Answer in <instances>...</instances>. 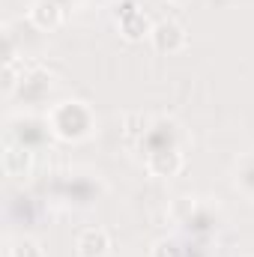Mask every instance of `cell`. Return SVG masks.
Wrapping results in <instances>:
<instances>
[{
	"instance_id": "obj_14",
	"label": "cell",
	"mask_w": 254,
	"mask_h": 257,
	"mask_svg": "<svg viewBox=\"0 0 254 257\" xmlns=\"http://www.w3.org/2000/svg\"><path fill=\"white\" fill-rule=\"evenodd\" d=\"M197 206H200V197H194V194H177V197L168 203V218H171L177 227H183L191 215H194Z\"/></svg>"
},
{
	"instance_id": "obj_17",
	"label": "cell",
	"mask_w": 254,
	"mask_h": 257,
	"mask_svg": "<svg viewBox=\"0 0 254 257\" xmlns=\"http://www.w3.org/2000/svg\"><path fill=\"white\" fill-rule=\"evenodd\" d=\"M24 60H6L3 63V93L6 96H15V90H18V84H21V78H24Z\"/></svg>"
},
{
	"instance_id": "obj_20",
	"label": "cell",
	"mask_w": 254,
	"mask_h": 257,
	"mask_svg": "<svg viewBox=\"0 0 254 257\" xmlns=\"http://www.w3.org/2000/svg\"><path fill=\"white\" fill-rule=\"evenodd\" d=\"M51 3H57V6H63V9H72V6H75V0H51Z\"/></svg>"
},
{
	"instance_id": "obj_15",
	"label": "cell",
	"mask_w": 254,
	"mask_h": 257,
	"mask_svg": "<svg viewBox=\"0 0 254 257\" xmlns=\"http://www.w3.org/2000/svg\"><path fill=\"white\" fill-rule=\"evenodd\" d=\"M6 254H9V257H45V248H42V242H39V239H33V236L21 233V236L9 239Z\"/></svg>"
},
{
	"instance_id": "obj_10",
	"label": "cell",
	"mask_w": 254,
	"mask_h": 257,
	"mask_svg": "<svg viewBox=\"0 0 254 257\" xmlns=\"http://www.w3.org/2000/svg\"><path fill=\"white\" fill-rule=\"evenodd\" d=\"M27 21H30V27L39 30V33H54V30L63 27L66 9L57 6V3H51V0H33L30 9H27Z\"/></svg>"
},
{
	"instance_id": "obj_16",
	"label": "cell",
	"mask_w": 254,
	"mask_h": 257,
	"mask_svg": "<svg viewBox=\"0 0 254 257\" xmlns=\"http://www.w3.org/2000/svg\"><path fill=\"white\" fill-rule=\"evenodd\" d=\"M150 117H144V111H129V114H123V135H126L129 141H141L144 135H147V128H150Z\"/></svg>"
},
{
	"instance_id": "obj_5",
	"label": "cell",
	"mask_w": 254,
	"mask_h": 257,
	"mask_svg": "<svg viewBox=\"0 0 254 257\" xmlns=\"http://www.w3.org/2000/svg\"><path fill=\"white\" fill-rule=\"evenodd\" d=\"M138 147L144 150V156L165 150V147H183L186 150V132L174 117H153V123L147 128V135L138 141Z\"/></svg>"
},
{
	"instance_id": "obj_18",
	"label": "cell",
	"mask_w": 254,
	"mask_h": 257,
	"mask_svg": "<svg viewBox=\"0 0 254 257\" xmlns=\"http://www.w3.org/2000/svg\"><path fill=\"white\" fill-rule=\"evenodd\" d=\"M150 257H189V251L183 248L180 239H174V236H162V239H156V242L150 245Z\"/></svg>"
},
{
	"instance_id": "obj_4",
	"label": "cell",
	"mask_w": 254,
	"mask_h": 257,
	"mask_svg": "<svg viewBox=\"0 0 254 257\" xmlns=\"http://www.w3.org/2000/svg\"><path fill=\"white\" fill-rule=\"evenodd\" d=\"M54 84L57 81H54L51 69H45V66H39V63H30L24 69V78H21L18 90H15V99L21 105H42L54 93Z\"/></svg>"
},
{
	"instance_id": "obj_7",
	"label": "cell",
	"mask_w": 254,
	"mask_h": 257,
	"mask_svg": "<svg viewBox=\"0 0 254 257\" xmlns=\"http://www.w3.org/2000/svg\"><path fill=\"white\" fill-rule=\"evenodd\" d=\"M150 42H153V48L159 54H180L189 45V33H186V27L180 21L162 18V21H156V27L150 33Z\"/></svg>"
},
{
	"instance_id": "obj_2",
	"label": "cell",
	"mask_w": 254,
	"mask_h": 257,
	"mask_svg": "<svg viewBox=\"0 0 254 257\" xmlns=\"http://www.w3.org/2000/svg\"><path fill=\"white\" fill-rule=\"evenodd\" d=\"M54 192H57L60 200H66L75 209H90V206H96L102 200L105 183L93 171H69L54 183Z\"/></svg>"
},
{
	"instance_id": "obj_8",
	"label": "cell",
	"mask_w": 254,
	"mask_h": 257,
	"mask_svg": "<svg viewBox=\"0 0 254 257\" xmlns=\"http://www.w3.org/2000/svg\"><path fill=\"white\" fill-rule=\"evenodd\" d=\"M33 168H36V153L6 138V144H3V174L9 180L21 183V180L33 177Z\"/></svg>"
},
{
	"instance_id": "obj_1",
	"label": "cell",
	"mask_w": 254,
	"mask_h": 257,
	"mask_svg": "<svg viewBox=\"0 0 254 257\" xmlns=\"http://www.w3.org/2000/svg\"><path fill=\"white\" fill-rule=\"evenodd\" d=\"M45 120L54 132V141H63V144H84L99 128V117L93 105L84 99H60L48 105Z\"/></svg>"
},
{
	"instance_id": "obj_22",
	"label": "cell",
	"mask_w": 254,
	"mask_h": 257,
	"mask_svg": "<svg viewBox=\"0 0 254 257\" xmlns=\"http://www.w3.org/2000/svg\"><path fill=\"white\" fill-rule=\"evenodd\" d=\"M96 3H99V0H96Z\"/></svg>"
},
{
	"instance_id": "obj_13",
	"label": "cell",
	"mask_w": 254,
	"mask_h": 257,
	"mask_svg": "<svg viewBox=\"0 0 254 257\" xmlns=\"http://www.w3.org/2000/svg\"><path fill=\"white\" fill-rule=\"evenodd\" d=\"M117 27H120V36H123L126 42H144V39H150V33H153L156 21H153V18L141 9V12L129 15L126 21H120Z\"/></svg>"
},
{
	"instance_id": "obj_23",
	"label": "cell",
	"mask_w": 254,
	"mask_h": 257,
	"mask_svg": "<svg viewBox=\"0 0 254 257\" xmlns=\"http://www.w3.org/2000/svg\"><path fill=\"white\" fill-rule=\"evenodd\" d=\"M6 257H9V254H6Z\"/></svg>"
},
{
	"instance_id": "obj_19",
	"label": "cell",
	"mask_w": 254,
	"mask_h": 257,
	"mask_svg": "<svg viewBox=\"0 0 254 257\" xmlns=\"http://www.w3.org/2000/svg\"><path fill=\"white\" fill-rule=\"evenodd\" d=\"M144 6L138 3V0H117L114 3V24H120V21H126L129 15H135V12H141Z\"/></svg>"
},
{
	"instance_id": "obj_6",
	"label": "cell",
	"mask_w": 254,
	"mask_h": 257,
	"mask_svg": "<svg viewBox=\"0 0 254 257\" xmlns=\"http://www.w3.org/2000/svg\"><path fill=\"white\" fill-rule=\"evenodd\" d=\"M144 168L156 180H174V177H180L186 171V150L183 147H165V150L147 153Z\"/></svg>"
},
{
	"instance_id": "obj_9",
	"label": "cell",
	"mask_w": 254,
	"mask_h": 257,
	"mask_svg": "<svg viewBox=\"0 0 254 257\" xmlns=\"http://www.w3.org/2000/svg\"><path fill=\"white\" fill-rule=\"evenodd\" d=\"M183 230H186L189 236H194V239H209V236H215V233L221 230V209H218V203L200 197V206L194 209V215L183 224Z\"/></svg>"
},
{
	"instance_id": "obj_3",
	"label": "cell",
	"mask_w": 254,
	"mask_h": 257,
	"mask_svg": "<svg viewBox=\"0 0 254 257\" xmlns=\"http://www.w3.org/2000/svg\"><path fill=\"white\" fill-rule=\"evenodd\" d=\"M6 138L15 141V144H21V147H27V150H33V153H39V150H45L54 141V132H51L45 117L15 114V117L6 120Z\"/></svg>"
},
{
	"instance_id": "obj_12",
	"label": "cell",
	"mask_w": 254,
	"mask_h": 257,
	"mask_svg": "<svg viewBox=\"0 0 254 257\" xmlns=\"http://www.w3.org/2000/svg\"><path fill=\"white\" fill-rule=\"evenodd\" d=\"M230 177H233V189L242 194V197L254 200V150L242 153V156H236Z\"/></svg>"
},
{
	"instance_id": "obj_21",
	"label": "cell",
	"mask_w": 254,
	"mask_h": 257,
	"mask_svg": "<svg viewBox=\"0 0 254 257\" xmlns=\"http://www.w3.org/2000/svg\"><path fill=\"white\" fill-rule=\"evenodd\" d=\"M168 3H174V6H186L189 0H168Z\"/></svg>"
},
{
	"instance_id": "obj_11",
	"label": "cell",
	"mask_w": 254,
	"mask_h": 257,
	"mask_svg": "<svg viewBox=\"0 0 254 257\" xmlns=\"http://www.w3.org/2000/svg\"><path fill=\"white\" fill-rule=\"evenodd\" d=\"M111 236L105 227H84L75 239V257H108Z\"/></svg>"
}]
</instances>
